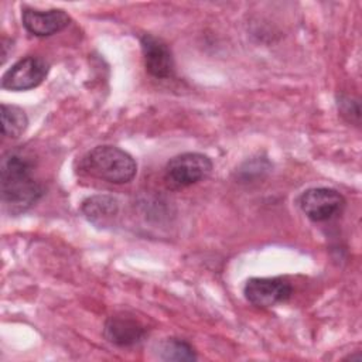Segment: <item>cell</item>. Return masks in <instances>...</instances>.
Masks as SVG:
<instances>
[{
  "label": "cell",
  "mask_w": 362,
  "mask_h": 362,
  "mask_svg": "<svg viewBox=\"0 0 362 362\" xmlns=\"http://www.w3.org/2000/svg\"><path fill=\"white\" fill-rule=\"evenodd\" d=\"M0 191L4 209L20 215L34 206L44 194V187L34 177L31 161L17 153H8L1 160Z\"/></svg>",
  "instance_id": "obj_1"
},
{
  "label": "cell",
  "mask_w": 362,
  "mask_h": 362,
  "mask_svg": "<svg viewBox=\"0 0 362 362\" xmlns=\"http://www.w3.org/2000/svg\"><path fill=\"white\" fill-rule=\"evenodd\" d=\"M78 171L110 184H127L134 178L137 164L127 151L119 147L96 146L79 160Z\"/></svg>",
  "instance_id": "obj_2"
},
{
  "label": "cell",
  "mask_w": 362,
  "mask_h": 362,
  "mask_svg": "<svg viewBox=\"0 0 362 362\" xmlns=\"http://www.w3.org/2000/svg\"><path fill=\"white\" fill-rule=\"evenodd\" d=\"M212 167L211 158L202 153H182L167 163L164 182L170 189H182L206 178Z\"/></svg>",
  "instance_id": "obj_3"
},
{
  "label": "cell",
  "mask_w": 362,
  "mask_h": 362,
  "mask_svg": "<svg viewBox=\"0 0 362 362\" xmlns=\"http://www.w3.org/2000/svg\"><path fill=\"white\" fill-rule=\"evenodd\" d=\"M303 214L313 222H325L339 215L345 206L344 197L327 187L308 188L297 199Z\"/></svg>",
  "instance_id": "obj_4"
},
{
  "label": "cell",
  "mask_w": 362,
  "mask_h": 362,
  "mask_svg": "<svg viewBox=\"0 0 362 362\" xmlns=\"http://www.w3.org/2000/svg\"><path fill=\"white\" fill-rule=\"evenodd\" d=\"M49 71L45 59L34 55L24 57L11 65L1 78V88L7 90H30L42 83Z\"/></svg>",
  "instance_id": "obj_5"
},
{
  "label": "cell",
  "mask_w": 362,
  "mask_h": 362,
  "mask_svg": "<svg viewBox=\"0 0 362 362\" xmlns=\"http://www.w3.org/2000/svg\"><path fill=\"white\" fill-rule=\"evenodd\" d=\"M243 294L246 300L259 308H269L287 301L293 287L286 277H252L246 281Z\"/></svg>",
  "instance_id": "obj_6"
},
{
  "label": "cell",
  "mask_w": 362,
  "mask_h": 362,
  "mask_svg": "<svg viewBox=\"0 0 362 362\" xmlns=\"http://www.w3.org/2000/svg\"><path fill=\"white\" fill-rule=\"evenodd\" d=\"M144 66L156 79H168L174 75V59L170 47L160 38L144 34L140 38Z\"/></svg>",
  "instance_id": "obj_7"
},
{
  "label": "cell",
  "mask_w": 362,
  "mask_h": 362,
  "mask_svg": "<svg viewBox=\"0 0 362 362\" xmlns=\"http://www.w3.org/2000/svg\"><path fill=\"white\" fill-rule=\"evenodd\" d=\"M21 21L24 28L35 37H49L65 30L71 17L61 8L37 10L25 7L21 13Z\"/></svg>",
  "instance_id": "obj_8"
},
{
  "label": "cell",
  "mask_w": 362,
  "mask_h": 362,
  "mask_svg": "<svg viewBox=\"0 0 362 362\" xmlns=\"http://www.w3.org/2000/svg\"><path fill=\"white\" fill-rule=\"evenodd\" d=\"M103 334L109 342L117 346H132L143 341L147 331L136 317L120 313L106 320Z\"/></svg>",
  "instance_id": "obj_9"
},
{
  "label": "cell",
  "mask_w": 362,
  "mask_h": 362,
  "mask_svg": "<svg viewBox=\"0 0 362 362\" xmlns=\"http://www.w3.org/2000/svg\"><path fill=\"white\" fill-rule=\"evenodd\" d=\"M119 211L117 201L107 195L89 197L82 202V212L86 219L98 226L107 225Z\"/></svg>",
  "instance_id": "obj_10"
},
{
  "label": "cell",
  "mask_w": 362,
  "mask_h": 362,
  "mask_svg": "<svg viewBox=\"0 0 362 362\" xmlns=\"http://www.w3.org/2000/svg\"><path fill=\"white\" fill-rule=\"evenodd\" d=\"M0 116H1V133L6 137L17 139L20 137L27 126H28V117L25 112L14 105H6L1 103L0 107Z\"/></svg>",
  "instance_id": "obj_11"
},
{
  "label": "cell",
  "mask_w": 362,
  "mask_h": 362,
  "mask_svg": "<svg viewBox=\"0 0 362 362\" xmlns=\"http://www.w3.org/2000/svg\"><path fill=\"white\" fill-rule=\"evenodd\" d=\"M158 358L163 361H177V362H184V361H195L197 354L192 348V345L184 339L180 338H165L158 344L157 348Z\"/></svg>",
  "instance_id": "obj_12"
}]
</instances>
